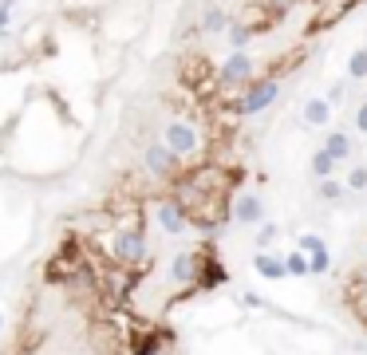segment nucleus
<instances>
[{
	"label": "nucleus",
	"mask_w": 367,
	"mask_h": 355,
	"mask_svg": "<svg viewBox=\"0 0 367 355\" xmlns=\"http://www.w3.org/2000/svg\"><path fill=\"white\" fill-rule=\"evenodd\" d=\"M217 99H222V110H225V115H233V118L261 115V110H269L276 99H281V76L265 71V76H257L241 95H217Z\"/></svg>",
	"instance_id": "f257e3e1"
},
{
	"label": "nucleus",
	"mask_w": 367,
	"mask_h": 355,
	"mask_svg": "<svg viewBox=\"0 0 367 355\" xmlns=\"http://www.w3.org/2000/svg\"><path fill=\"white\" fill-rule=\"evenodd\" d=\"M257 79V59L249 51H229L222 68H217V95H241Z\"/></svg>",
	"instance_id": "f03ea898"
},
{
	"label": "nucleus",
	"mask_w": 367,
	"mask_h": 355,
	"mask_svg": "<svg viewBox=\"0 0 367 355\" xmlns=\"http://www.w3.org/2000/svg\"><path fill=\"white\" fill-rule=\"evenodd\" d=\"M111 261L123 264V269H143L146 264V233L143 225H119V233H115L111 241Z\"/></svg>",
	"instance_id": "7ed1b4c3"
},
{
	"label": "nucleus",
	"mask_w": 367,
	"mask_h": 355,
	"mask_svg": "<svg viewBox=\"0 0 367 355\" xmlns=\"http://www.w3.org/2000/svg\"><path fill=\"white\" fill-rule=\"evenodd\" d=\"M162 143L170 146L178 158H190V154L202 150V130L194 127V123H186V118H174V123H166V135Z\"/></svg>",
	"instance_id": "20e7f679"
},
{
	"label": "nucleus",
	"mask_w": 367,
	"mask_h": 355,
	"mask_svg": "<svg viewBox=\"0 0 367 355\" xmlns=\"http://www.w3.org/2000/svg\"><path fill=\"white\" fill-rule=\"evenodd\" d=\"M146 174L150 178H158V182H174V178L182 174V158L170 150L166 143H154L150 150H146Z\"/></svg>",
	"instance_id": "39448f33"
},
{
	"label": "nucleus",
	"mask_w": 367,
	"mask_h": 355,
	"mask_svg": "<svg viewBox=\"0 0 367 355\" xmlns=\"http://www.w3.org/2000/svg\"><path fill=\"white\" fill-rule=\"evenodd\" d=\"M182 83L194 87L197 95H202V91H217V68L205 56H190L186 63H182Z\"/></svg>",
	"instance_id": "423d86ee"
},
{
	"label": "nucleus",
	"mask_w": 367,
	"mask_h": 355,
	"mask_svg": "<svg viewBox=\"0 0 367 355\" xmlns=\"http://www.w3.org/2000/svg\"><path fill=\"white\" fill-rule=\"evenodd\" d=\"M154 217H158V229H162V233H170V237L186 233V225H190V213L182 210V202H178L174 194L158 197V205H154Z\"/></svg>",
	"instance_id": "0eeeda50"
},
{
	"label": "nucleus",
	"mask_w": 367,
	"mask_h": 355,
	"mask_svg": "<svg viewBox=\"0 0 367 355\" xmlns=\"http://www.w3.org/2000/svg\"><path fill=\"white\" fill-rule=\"evenodd\" d=\"M202 264H205V245L202 249H182V253L170 261V277L178 280V284H197Z\"/></svg>",
	"instance_id": "6e6552de"
},
{
	"label": "nucleus",
	"mask_w": 367,
	"mask_h": 355,
	"mask_svg": "<svg viewBox=\"0 0 367 355\" xmlns=\"http://www.w3.org/2000/svg\"><path fill=\"white\" fill-rule=\"evenodd\" d=\"M233 221L245 229H257L261 221H265V202L257 194H237L233 197Z\"/></svg>",
	"instance_id": "1a4fd4ad"
},
{
	"label": "nucleus",
	"mask_w": 367,
	"mask_h": 355,
	"mask_svg": "<svg viewBox=\"0 0 367 355\" xmlns=\"http://www.w3.org/2000/svg\"><path fill=\"white\" fill-rule=\"evenodd\" d=\"M253 269L261 272L265 280H284V277H289V264H284V257L269 253V249H257V253H253Z\"/></svg>",
	"instance_id": "9d476101"
},
{
	"label": "nucleus",
	"mask_w": 367,
	"mask_h": 355,
	"mask_svg": "<svg viewBox=\"0 0 367 355\" xmlns=\"http://www.w3.org/2000/svg\"><path fill=\"white\" fill-rule=\"evenodd\" d=\"M225 280H229V272L222 269V261H217L214 249L205 245V264H202V277H197V288H202V292H210V288L225 284Z\"/></svg>",
	"instance_id": "9b49d317"
},
{
	"label": "nucleus",
	"mask_w": 367,
	"mask_h": 355,
	"mask_svg": "<svg viewBox=\"0 0 367 355\" xmlns=\"http://www.w3.org/2000/svg\"><path fill=\"white\" fill-rule=\"evenodd\" d=\"M166 344H170V331H162V328H150V331H143V336L135 339V347H130V355H162V351H166Z\"/></svg>",
	"instance_id": "f8f14e48"
},
{
	"label": "nucleus",
	"mask_w": 367,
	"mask_h": 355,
	"mask_svg": "<svg viewBox=\"0 0 367 355\" xmlns=\"http://www.w3.org/2000/svg\"><path fill=\"white\" fill-rule=\"evenodd\" d=\"M328 118H332V103L324 99V95H312V99H304V127H328Z\"/></svg>",
	"instance_id": "ddd939ff"
},
{
	"label": "nucleus",
	"mask_w": 367,
	"mask_h": 355,
	"mask_svg": "<svg viewBox=\"0 0 367 355\" xmlns=\"http://www.w3.org/2000/svg\"><path fill=\"white\" fill-rule=\"evenodd\" d=\"M225 40H229V51H249V43L257 40V28L241 24V20H233L229 32H225Z\"/></svg>",
	"instance_id": "4468645a"
},
{
	"label": "nucleus",
	"mask_w": 367,
	"mask_h": 355,
	"mask_svg": "<svg viewBox=\"0 0 367 355\" xmlns=\"http://www.w3.org/2000/svg\"><path fill=\"white\" fill-rule=\"evenodd\" d=\"M324 150L332 154L336 162H343V158H351V138L343 135V130H328V135H324Z\"/></svg>",
	"instance_id": "2eb2a0df"
},
{
	"label": "nucleus",
	"mask_w": 367,
	"mask_h": 355,
	"mask_svg": "<svg viewBox=\"0 0 367 355\" xmlns=\"http://www.w3.org/2000/svg\"><path fill=\"white\" fill-rule=\"evenodd\" d=\"M229 24H233V20L225 16L222 9H210V12L202 16V32H210V36H217V32H229Z\"/></svg>",
	"instance_id": "dca6fc26"
},
{
	"label": "nucleus",
	"mask_w": 367,
	"mask_h": 355,
	"mask_svg": "<svg viewBox=\"0 0 367 355\" xmlns=\"http://www.w3.org/2000/svg\"><path fill=\"white\" fill-rule=\"evenodd\" d=\"M320 202H343L348 197V186L343 182H336V178H320Z\"/></svg>",
	"instance_id": "f3484780"
},
{
	"label": "nucleus",
	"mask_w": 367,
	"mask_h": 355,
	"mask_svg": "<svg viewBox=\"0 0 367 355\" xmlns=\"http://www.w3.org/2000/svg\"><path fill=\"white\" fill-rule=\"evenodd\" d=\"M336 166H340V162H336L332 154L324 150V146L312 154V174H316V178H332V174H336Z\"/></svg>",
	"instance_id": "a211bd4d"
},
{
	"label": "nucleus",
	"mask_w": 367,
	"mask_h": 355,
	"mask_svg": "<svg viewBox=\"0 0 367 355\" xmlns=\"http://www.w3.org/2000/svg\"><path fill=\"white\" fill-rule=\"evenodd\" d=\"M284 264H289V277H312V261H308L304 249L289 253V257H284Z\"/></svg>",
	"instance_id": "6ab92c4d"
},
{
	"label": "nucleus",
	"mask_w": 367,
	"mask_h": 355,
	"mask_svg": "<svg viewBox=\"0 0 367 355\" xmlns=\"http://www.w3.org/2000/svg\"><path fill=\"white\" fill-rule=\"evenodd\" d=\"M348 76H351V79H367V48H356V51H351Z\"/></svg>",
	"instance_id": "aec40b11"
},
{
	"label": "nucleus",
	"mask_w": 367,
	"mask_h": 355,
	"mask_svg": "<svg viewBox=\"0 0 367 355\" xmlns=\"http://www.w3.org/2000/svg\"><path fill=\"white\" fill-rule=\"evenodd\" d=\"M276 233H281V229L273 225V221H265V225H257V249H269L276 241Z\"/></svg>",
	"instance_id": "412c9836"
},
{
	"label": "nucleus",
	"mask_w": 367,
	"mask_h": 355,
	"mask_svg": "<svg viewBox=\"0 0 367 355\" xmlns=\"http://www.w3.org/2000/svg\"><path fill=\"white\" fill-rule=\"evenodd\" d=\"M308 261H312V277H324L328 269H332V253H308Z\"/></svg>",
	"instance_id": "4be33fe9"
},
{
	"label": "nucleus",
	"mask_w": 367,
	"mask_h": 355,
	"mask_svg": "<svg viewBox=\"0 0 367 355\" xmlns=\"http://www.w3.org/2000/svg\"><path fill=\"white\" fill-rule=\"evenodd\" d=\"M300 249H304V253H324L328 241H324V237H316V233H304V237H300Z\"/></svg>",
	"instance_id": "5701e85b"
},
{
	"label": "nucleus",
	"mask_w": 367,
	"mask_h": 355,
	"mask_svg": "<svg viewBox=\"0 0 367 355\" xmlns=\"http://www.w3.org/2000/svg\"><path fill=\"white\" fill-rule=\"evenodd\" d=\"M348 190H367V166H351V174H348Z\"/></svg>",
	"instance_id": "b1692460"
},
{
	"label": "nucleus",
	"mask_w": 367,
	"mask_h": 355,
	"mask_svg": "<svg viewBox=\"0 0 367 355\" xmlns=\"http://www.w3.org/2000/svg\"><path fill=\"white\" fill-rule=\"evenodd\" d=\"M12 9H16V0H0V36H4V28H9Z\"/></svg>",
	"instance_id": "393cba45"
},
{
	"label": "nucleus",
	"mask_w": 367,
	"mask_h": 355,
	"mask_svg": "<svg viewBox=\"0 0 367 355\" xmlns=\"http://www.w3.org/2000/svg\"><path fill=\"white\" fill-rule=\"evenodd\" d=\"M356 130H359V135H367V103L356 110Z\"/></svg>",
	"instance_id": "a878e982"
},
{
	"label": "nucleus",
	"mask_w": 367,
	"mask_h": 355,
	"mask_svg": "<svg viewBox=\"0 0 367 355\" xmlns=\"http://www.w3.org/2000/svg\"><path fill=\"white\" fill-rule=\"evenodd\" d=\"M328 103H343V83H336L332 91H328Z\"/></svg>",
	"instance_id": "bb28decb"
},
{
	"label": "nucleus",
	"mask_w": 367,
	"mask_h": 355,
	"mask_svg": "<svg viewBox=\"0 0 367 355\" xmlns=\"http://www.w3.org/2000/svg\"><path fill=\"white\" fill-rule=\"evenodd\" d=\"M0 324H4V316H0Z\"/></svg>",
	"instance_id": "cd10ccee"
},
{
	"label": "nucleus",
	"mask_w": 367,
	"mask_h": 355,
	"mask_svg": "<svg viewBox=\"0 0 367 355\" xmlns=\"http://www.w3.org/2000/svg\"><path fill=\"white\" fill-rule=\"evenodd\" d=\"M162 355H166V351H162Z\"/></svg>",
	"instance_id": "c85d7f7f"
}]
</instances>
